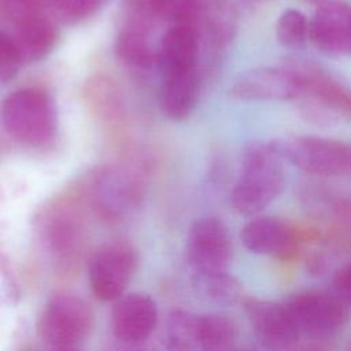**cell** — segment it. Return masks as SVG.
<instances>
[{
    "label": "cell",
    "mask_w": 351,
    "mask_h": 351,
    "mask_svg": "<svg viewBox=\"0 0 351 351\" xmlns=\"http://www.w3.org/2000/svg\"><path fill=\"white\" fill-rule=\"evenodd\" d=\"M284 158L273 141H251L241 154L240 177L230 204L241 215H255L273 203L285 186Z\"/></svg>",
    "instance_id": "obj_1"
},
{
    "label": "cell",
    "mask_w": 351,
    "mask_h": 351,
    "mask_svg": "<svg viewBox=\"0 0 351 351\" xmlns=\"http://www.w3.org/2000/svg\"><path fill=\"white\" fill-rule=\"evenodd\" d=\"M86 213V207L74 193L47 202L34 218L40 243L63 269H73L85 250Z\"/></svg>",
    "instance_id": "obj_2"
},
{
    "label": "cell",
    "mask_w": 351,
    "mask_h": 351,
    "mask_svg": "<svg viewBox=\"0 0 351 351\" xmlns=\"http://www.w3.org/2000/svg\"><path fill=\"white\" fill-rule=\"evenodd\" d=\"M287 62L298 74L300 88L293 101L307 122L329 128L351 119V88L313 62Z\"/></svg>",
    "instance_id": "obj_3"
},
{
    "label": "cell",
    "mask_w": 351,
    "mask_h": 351,
    "mask_svg": "<svg viewBox=\"0 0 351 351\" xmlns=\"http://www.w3.org/2000/svg\"><path fill=\"white\" fill-rule=\"evenodd\" d=\"M5 133L16 143L38 148L53 141L58 133V110L43 88H21L7 95L0 106Z\"/></svg>",
    "instance_id": "obj_4"
},
{
    "label": "cell",
    "mask_w": 351,
    "mask_h": 351,
    "mask_svg": "<svg viewBox=\"0 0 351 351\" xmlns=\"http://www.w3.org/2000/svg\"><path fill=\"white\" fill-rule=\"evenodd\" d=\"M88 213L106 222L126 218L143 199V182L123 166H101L85 176L78 191Z\"/></svg>",
    "instance_id": "obj_5"
},
{
    "label": "cell",
    "mask_w": 351,
    "mask_h": 351,
    "mask_svg": "<svg viewBox=\"0 0 351 351\" xmlns=\"http://www.w3.org/2000/svg\"><path fill=\"white\" fill-rule=\"evenodd\" d=\"M95 314L90 304L71 292L52 295L37 318V335L48 348L73 350L90 336Z\"/></svg>",
    "instance_id": "obj_6"
},
{
    "label": "cell",
    "mask_w": 351,
    "mask_h": 351,
    "mask_svg": "<svg viewBox=\"0 0 351 351\" xmlns=\"http://www.w3.org/2000/svg\"><path fill=\"white\" fill-rule=\"evenodd\" d=\"M284 160L306 174L339 177L351 171V147L321 136H288L273 140Z\"/></svg>",
    "instance_id": "obj_7"
},
{
    "label": "cell",
    "mask_w": 351,
    "mask_h": 351,
    "mask_svg": "<svg viewBox=\"0 0 351 351\" xmlns=\"http://www.w3.org/2000/svg\"><path fill=\"white\" fill-rule=\"evenodd\" d=\"M284 303L300 339H329L343 329L348 318V306L333 291H300L288 296Z\"/></svg>",
    "instance_id": "obj_8"
},
{
    "label": "cell",
    "mask_w": 351,
    "mask_h": 351,
    "mask_svg": "<svg viewBox=\"0 0 351 351\" xmlns=\"http://www.w3.org/2000/svg\"><path fill=\"white\" fill-rule=\"evenodd\" d=\"M137 267L134 247L126 240H110L90 256L88 280L92 293L101 302H114L122 296Z\"/></svg>",
    "instance_id": "obj_9"
},
{
    "label": "cell",
    "mask_w": 351,
    "mask_h": 351,
    "mask_svg": "<svg viewBox=\"0 0 351 351\" xmlns=\"http://www.w3.org/2000/svg\"><path fill=\"white\" fill-rule=\"evenodd\" d=\"M185 254L192 274L228 270L233 254L228 226L217 217L196 219L188 232Z\"/></svg>",
    "instance_id": "obj_10"
},
{
    "label": "cell",
    "mask_w": 351,
    "mask_h": 351,
    "mask_svg": "<svg viewBox=\"0 0 351 351\" xmlns=\"http://www.w3.org/2000/svg\"><path fill=\"white\" fill-rule=\"evenodd\" d=\"M299 88L296 71L285 62L277 67H255L241 73L232 82L229 93L243 101H284L295 100Z\"/></svg>",
    "instance_id": "obj_11"
},
{
    "label": "cell",
    "mask_w": 351,
    "mask_h": 351,
    "mask_svg": "<svg viewBox=\"0 0 351 351\" xmlns=\"http://www.w3.org/2000/svg\"><path fill=\"white\" fill-rule=\"evenodd\" d=\"M244 313L255 339L263 348H293L300 340V333L284 302L247 299Z\"/></svg>",
    "instance_id": "obj_12"
},
{
    "label": "cell",
    "mask_w": 351,
    "mask_h": 351,
    "mask_svg": "<svg viewBox=\"0 0 351 351\" xmlns=\"http://www.w3.org/2000/svg\"><path fill=\"white\" fill-rule=\"evenodd\" d=\"M240 237L250 252L282 261L295 258L300 244L296 228L273 215L252 218L243 226Z\"/></svg>",
    "instance_id": "obj_13"
},
{
    "label": "cell",
    "mask_w": 351,
    "mask_h": 351,
    "mask_svg": "<svg viewBox=\"0 0 351 351\" xmlns=\"http://www.w3.org/2000/svg\"><path fill=\"white\" fill-rule=\"evenodd\" d=\"M110 317L112 333L119 341L138 344L155 330L158 307L149 295L130 292L114 300Z\"/></svg>",
    "instance_id": "obj_14"
},
{
    "label": "cell",
    "mask_w": 351,
    "mask_h": 351,
    "mask_svg": "<svg viewBox=\"0 0 351 351\" xmlns=\"http://www.w3.org/2000/svg\"><path fill=\"white\" fill-rule=\"evenodd\" d=\"M310 40L325 55L351 53V4L343 0L321 4L310 21Z\"/></svg>",
    "instance_id": "obj_15"
},
{
    "label": "cell",
    "mask_w": 351,
    "mask_h": 351,
    "mask_svg": "<svg viewBox=\"0 0 351 351\" xmlns=\"http://www.w3.org/2000/svg\"><path fill=\"white\" fill-rule=\"evenodd\" d=\"M203 44L197 29L192 25H171L158 45V63L160 77L202 70Z\"/></svg>",
    "instance_id": "obj_16"
},
{
    "label": "cell",
    "mask_w": 351,
    "mask_h": 351,
    "mask_svg": "<svg viewBox=\"0 0 351 351\" xmlns=\"http://www.w3.org/2000/svg\"><path fill=\"white\" fill-rule=\"evenodd\" d=\"M56 21L45 11L26 14L12 21L11 37L23 63H34L45 59L58 41Z\"/></svg>",
    "instance_id": "obj_17"
},
{
    "label": "cell",
    "mask_w": 351,
    "mask_h": 351,
    "mask_svg": "<svg viewBox=\"0 0 351 351\" xmlns=\"http://www.w3.org/2000/svg\"><path fill=\"white\" fill-rule=\"evenodd\" d=\"M82 101L88 112L107 126H115L125 121L126 99L123 90L107 74H93L85 81Z\"/></svg>",
    "instance_id": "obj_18"
},
{
    "label": "cell",
    "mask_w": 351,
    "mask_h": 351,
    "mask_svg": "<svg viewBox=\"0 0 351 351\" xmlns=\"http://www.w3.org/2000/svg\"><path fill=\"white\" fill-rule=\"evenodd\" d=\"M202 70L160 77L159 101L163 114L173 121L186 119L200 96Z\"/></svg>",
    "instance_id": "obj_19"
},
{
    "label": "cell",
    "mask_w": 351,
    "mask_h": 351,
    "mask_svg": "<svg viewBox=\"0 0 351 351\" xmlns=\"http://www.w3.org/2000/svg\"><path fill=\"white\" fill-rule=\"evenodd\" d=\"M192 285L204 300L218 306H232L243 299V284L228 270L192 274Z\"/></svg>",
    "instance_id": "obj_20"
},
{
    "label": "cell",
    "mask_w": 351,
    "mask_h": 351,
    "mask_svg": "<svg viewBox=\"0 0 351 351\" xmlns=\"http://www.w3.org/2000/svg\"><path fill=\"white\" fill-rule=\"evenodd\" d=\"M234 321L221 313L199 314V350L226 351L237 341Z\"/></svg>",
    "instance_id": "obj_21"
},
{
    "label": "cell",
    "mask_w": 351,
    "mask_h": 351,
    "mask_svg": "<svg viewBox=\"0 0 351 351\" xmlns=\"http://www.w3.org/2000/svg\"><path fill=\"white\" fill-rule=\"evenodd\" d=\"M166 347L174 351L199 348V314L174 310L169 314L165 326Z\"/></svg>",
    "instance_id": "obj_22"
},
{
    "label": "cell",
    "mask_w": 351,
    "mask_h": 351,
    "mask_svg": "<svg viewBox=\"0 0 351 351\" xmlns=\"http://www.w3.org/2000/svg\"><path fill=\"white\" fill-rule=\"evenodd\" d=\"M276 38L284 48L296 49L303 47L310 38V21L299 10H284L276 23Z\"/></svg>",
    "instance_id": "obj_23"
},
{
    "label": "cell",
    "mask_w": 351,
    "mask_h": 351,
    "mask_svg": "<svg viewBox=\"0 0 351 351\" xmlns=\"http://www.w3.org/2000/svg\"><path fill=\"white\" fill-rule=\"evenodd\" d=\"M101 0H49L51 16L62 23H78L92 16L100 7Z\"/></svg>",
    "instance_id": "obj_24"
},
{
    "label": "cell",
    "mask_w": 351,
    "mask_h": 351,
    "mask_svg": "<svg viewBox=\"0 0 351 351\" xmlns=\"http://www.w3.org/2000/svg\"><path fill=\"white\" fill-rule=\"evenodd\" d=\"M22 64V58L11 34L0 30V82L14 78Z\"/></svg>",
    "instance_id": "obj_25"
},
{
    "label": "cell",
    "mask_w": 351,
    "mask_h": 351,
    "mask_svg": "<svg viewBox=\"0 0 351 351\" xmlns=\"http://www.w3.org/2000/svg\"><path fill=\"white\" fill-rule=\"evenodd\" d=\"M49 0H0V14L11 22L32 12L45 11Z\"/></svg>",
    "instance_id": "obj_26"
},
{
    "label": "cell",
    "mask_w": 351,
    "mask_h": 351,
    "mask_svg": "<svg viewBox=\"0 0 351 351\" xmlns=\"http://www.w3.org/2000/svg\"><path fill=\"white\" fill-rule=\"evenodd\" d=\"M332 291L351 307V262L336 270L332 278Z\"/></svg>",
    "instance_id": "obj_27"
},
{
    "label": "cell",
    "mask_w": 351,
    "mask_h": 351,
    "mask_svg": "<svg viewBox=\"0 0 351 351\" xmlns=\"http://www.w3.org/2000/svg\"><path fill=\"white\" fill-rule=\"evenodd\" d=\"M16 295V285L14 284L5 267L0 266V302H15Z\"/></svg>",
    "instance_id": "obj_28"
},
{
    "label": "cell",
    "mask_w": 351,
    "mask_h": 351,
    "mask_svg": "<svg viewBox=\"0 0 351 351\" xmlns=\"http://www.w3.org/2000/svg\"><path fill=\"white\" fill-rule=\"evenodd\" d=\"M307 1H310V3H319V1H322V0H307Z\"/></svg>",
    "instance_id": "obj_29"
},
{
    "label": "cell",
    "mask_w": 351,
    "mask_h": 351,
    "mask_svg": "<svg viewBox=\"0 0 351 351\" xmlns=\"http://www.w3.org/2000/svg\"><path fill=\"white\" fill-rule=\"evenodd\" d=\"M1 197H3V193H1V189H0V202H1Z\"/></svg>",
    "instance_id": "obj_30"
},
{
    "label": "cell",
    "mask_w": 351,
    "mask_h": 351,
    "mask_svg": "<svg viewBox=\"0 0 351 351\" xmlns=\"http://www.w3.org/2000/svg\"><path fill=\"white\" fill-rule=\"evenodd\" d=\"M350 348H351V344H350Z\"/></svg>",
    "instance_id": "obj_31"
}]
</instances>
